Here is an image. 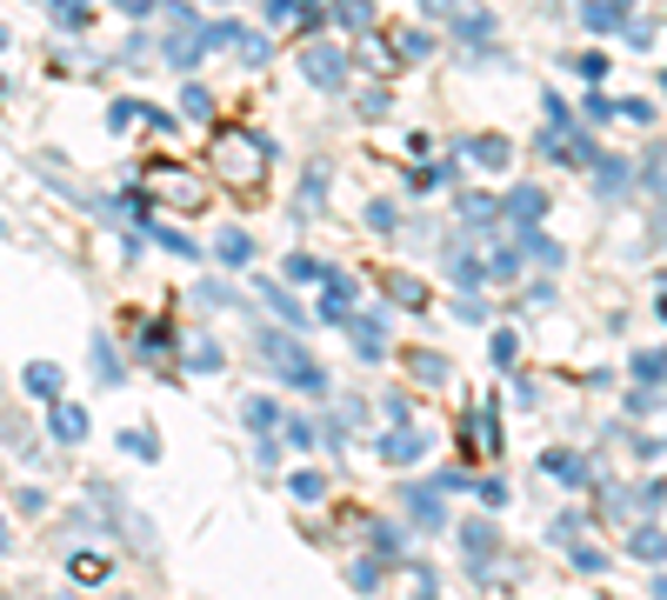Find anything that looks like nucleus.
<instances>
[{"mask_svg": "<svg viewBox=\"0 0 667 600\" xmlns=\"http://www.w3.org/2000/svg\"><path fill=\"white\" fill-rule=\"evenodd\" d=\"M214 180H227L234 194H254V187H267V167H274V140H261V134H220L214 140Z\"/></svg>", "mask_w": 667, "mask_h": 600, "instance_id": "obj_1", "label": "nucleus"}, {"mask_svg": "<svg viewBox=\"0 0 667 600\" xmlns=\"http://www.w3.org/2000/svg\"><path fill=\"white\" fill-rule=\"evenodd\" d=\"M261 361H267L287 387H301V394H327V374H321V361L294 341V327H261Z\"/></svg>", "mask_w": 667, "mask_h": 600, "instance_id": "obj_2", "label": "nucleus"}, {"mask_svg": "<svg viewBox=\"0 0 667 600\" xmlns=\"http://www.w3.org/2000/svg\"><path fill=\"white\" fill-rule=\"evenodd\" d=\"M301 73H307L321 94H341V87H347V53H341L334 40H314V47H301Z\"/></svg>", "mask_w": 667, "mask_h": 600, "instance_id": "obj_3", "label": "nucleus"}, {"mask_svg": "<svg viewBox=\"0 0 667 600\" xmlns=\"http://www.w3.org/2000/svg\"><path fill=\"white\" fill-rule=\"evenodd\" d=\"M154 187H160V200H167V207H200V180H194L187 167H160V174H154Z\"/></svg>", "mask_w": 667, "mask_h": 600, "instance_id": "obj_4", "label": "nucleus"}, {"mask_svg": "<svg viewBox=\"0 0 667 600\" xmlns=\"http://www.w3.org/2000/svg\"><path fill=\"white\" fill-rule=\"evenodd\" d=\"M347 301H354L347 274H341V267H321V321H347V314H354Z\"/></svg>", "mask_w": 667, "mask_h": 600, "instance_id": "obj_5", "label": "nucleus"}, {"mask_svg": "<svg viewBox=\"0 0 667 600\" xmlns=\"http://www.w3.org/2000/svg\"><path fill=\"white\" fill-rule=\"evenodd\" d=\"M374 454H381V461H394V468H408V461H428V441H421L414 427H394V434H381V441H374Z\"/></svg>", "mask_w": 667, "mask_h": 600, "instance_id": "obj_6", "label": "nucleus"}, {"mask_svg": "<svg viewBox=\"0 0 667 600\" xmlns=\"http://www.w3.org/2000/svg\"><path fill=\"white\" fill-rule=\"evenodd\" d=\"M341 327L354 334V347H361V361H388V327H381V321H367V314H347Z\"/></svg>", "mask_w": 667, "mask_h": 600, "instance_id": "obj_7", "label": "nucleus"}, {"mask_svg": "<svg viewBox=\"0 0 667 600\" xmlns=\"http://www.w3.org/2000/svg\"><path fill=\"white\" fill-rule=\"evenodd\" d=\"M47 434H53L60 447H80V441H87V414L67 407V401H53V407H47Z\"/></svg>", "mask_w": 667, "mask_h": 600, "instance_id": "obj_8", "label": "nucleus"}, {"mask_svg": "<svg viewBox=\"0 0 667 600\" xmlns=\"http://www.w3.org/2000/svg\"><path fill=\"white\" fill-rule=\"evenodd\" d=\"M581 20H588V33H621L628 27V0H588Z\"/></svg>", "mask_w": 667, "mask_h": 600, "instance_id": "obj_9", "label": "nucleus"}, {"mask_svg": "<svg viewBox=\"0 0 667 600\" xmlns=\"http://www.w3.org/2000/svg\"><path fill=\"white\" fill-rule=\"evenodd\" d=\"M501 214H508V220H521V227H534V220L548 214V194H541V187H514V194L501 200Z\"/></svg>", "mask_w": 667, "mask_h": 600, "instance_id": "obj_10", "label": "nucleus"}, {"mask_svg": "<svg viewBox=\"0 0 667 600\" xmlns=\"http://www.w3.org/2000/svg\"><path fill=\"white\" fill-rule=\"evenodd\" d=\"M214 254H220V267H247V260H254L247 227H220V234H214Z\"/></svg>", "mask_w": 667, "mask_h": 600, "instance_id": "obj_11", "label": "nucleus"}, {"mask_svg": "<svg viewBox=\"0 0 667 600\" xmlns=\"http://www.w3.org/2000/svg\"><path fill=\"white\" fill-rule=\"evenodd\" d=\"M261 301L274 307V321H281V327H307V307H301V301H294L281 281H267V287H261Z\"/></svg>", "mask_w": 667, "mask_h": 600, "instance_id": "obj_12", "label": "nucleus"}, {"mask_svg": "<svg viewBox=\"0 0 667 600\" xmlns=\"http://www.w3.org/2000/svg\"><path fill=\"white\" fill-rule=\"evenodd\" d=\"M67 574H73L80 588H100V581L114 574V554H94V548H80V554L67 561Z\"/></svg>", "mask_w": 667, "mask_h": 600, "instance_id": "obj_13", "label": "nucleus"}, {"mask_svg": "<svg viewBox=\"0 0 667 600\" xmlns=\"http://www.w3.org/2000/svg\"><path fill=\"white\" fill-rule=\"evenodd\" d=\"M468 160H474V167H508L514 147H508L501 134H474V140H468Z\"/></svg>", "mask_w": 667, "mask_h": 600, "instance_id": "obj_14", "label": "nucleus"}, {"mask_svg": "<svg viewBox=\"0 0 667 600\" xmlns=\"http://www.w3.org/2000/svg\"><path fill=\"white\" fill-rule=\"evenodd\" d=\"M408 521H414V528H428V534H434V528H448V514H441V494H421V488H408Z\"/></svg>", "mask_w": 667, "mask_h": 600, "instance_id": "obj_15", "label": "nucleus"}, {"mask_svg": "<svg viewBox=\"0 0 667 600\" xmlns=\"http://www.w3.org/2000/svg\"><path fill=\"white\" fill-rule=\"evenodd\" d=\"M588 167H595L601 200H621V194H628V160H588Z\"/></svg>", "mask_w": 667, "mask_h": 600, "instance_id": "obj_16", "label": "nucleus"}, {"mask_svg": "<svg viewBox=\"0 0 667 600\" xmlns=\"http://www.w3.org/2000/svg\"><path fill=\"white\" fill-rule=\"evenodd\" d=\"M241 421H247L254 434H274V427H281V401H267V394H254V401H241Z\"/></svg>", "mask_w": 667, "mask_h": 600, "instance_id": "obj_17", "label": "nucleus"}, {"mask_svg": "<svg viewBox=\"0 0 667 600\" xmlns=\"http://www.w3.org/2000/svg\"><path fill=\"white\" fill-rule=\"evenodd\" d=\"M334 27H347V33H374V0H334Z\"/></svg>", "mask_w": 667, "mask_h": 600, "instance_id": "obj_18", "label": "nucleus"}, {"mask_svg": "<svg viewBox=\"0 0 667 600\" xmlns=\"http://www.w3.org/2000/svg\"><path fill=\"white\" fill-rule=\"evenodd\" d=\"M27 394L60 401V367H53V361H33V367H27Z\"/></svg>", "mask_w": 667, "mask_h": 600, "instance_id": "obj_19", "label": "nucleus"}, {"mask_svg": "<svg viewBox=\"0 0 667 600\" xmlns=\"http://www.w3.org/2000/svg\"><path fill=\"white\" fill-rule=\"evenodd\" d=\"M494 548H501L494 521H468V554H474V568H481V561H494Z\"/></svg>", "mask_w": 667, "mask_h": 600, "instance_id": "obj_20", "label": "nucleus"}, {"mask_svg": "<svg viewBox=\"0 0 667 600\" xmlns=\"http://www.w3.org/2000/svg\"><path fill=\"white\" fill-rule=\"evenodd\" d=\"M388 294H394V307H428V287L414 274H388Z\"/></svg>", "mask_w": 667, "mask_h": 600, "instance_id": "obj_21", "label": "nucleus"}, {"mask_svg": "<svg viewBox=\"0 0 667 600\" xmlns=\"http://www.w3.org/2000/svg\"><path fill=\"white\" fill-rule=\"evenodd\" d=\"M628 374H635V387H661V347H641L628 361Z\"/></svg>", "mask_w": 667, "mask_h": 600, "instance_id": "obj_22", "label": "nucleus"}, {"mask_svg": "<svg viewBox=\"0 0 667 600\" xmlns=\"http://www.w3.org/2000/svg\"><path fill=\"white\" fill-rule=\"evenodd\" d=\"M180 114H187V120H214V94H207L200 80H187V94H180Z\"/></svg>", "mask_w": 667, "mask_h": 600, "instance_id": "obj_23", "label": "nucleus"}, {"mask_svg": "<svg viewBox=\"0 0 667 600\" xmlns=\"http://www.w3.org/2000/svg\"><path fill=\"white\" fill-rule=\"evenodd\" d=\"M521 260H541V267H561V240H548V234H528V240H521Z\"/></svg>", "mask_w": 667, "mask_h": 600, "instance_id": "obj_24", "label": "nucleus"}, {"mask_svg": "<svg viewBox=\"0 0 667 600\" xmlns=\"http://www.w3.org/2000/svg\"><path fill=\"white\" fill-rule=\"evenodd\" d=\"M635 554H641L648 568H661V521H641V528H635Z\"/></svg>", "mask_w": 667, "mask_h": 600, "instance_id": "obj_25", "label": "nucleus"}, {"mask_svg": "<svg viewBox=\"0 0 667 600\" xmlns=\"http://www.w3.org/2000/svg\"><path fill=\"white\" fill-rule=\"evenodd\" d=\"M454 33H461L468 47H481V40L494 33V13H461V20H454Z\"/></svg>", "mask_w": 667, "mask_h": 600, "instance_id": "obj_26", "label": "nucleus"}, {"mask_svg": "<svg viewBox=\"0 0 667 600\" xmlns=\"http://www.w3.org/2000/svg\"><path fill=\"white\" fill-rule=\"evenodd\" d=\"M94 374H100V381H120V374H127V361H120V354L107 347V334L94 341Z\"/></svg>", "mask_w": 667, "mask_h": 600, "instance_id": "obj_27", "label": "nucleus"}, {"mask_svg": "<svg viewBox=\"0 0 667 600\" xmlns=\"http://www.w3.org/2000/svg\"><path fill=\"white\" fill-rule=\"evenodd\" d=\"M187 374H220V347H214V341H194V347H187Z\"/></svg>", "mask_w": 667, "mask_h": 600, "instance_id": "obj_28", "label": "nucleus"}, {"mask_svg": "<svg viewBox=\"0 0 667 600\" xmlns=\"http://www.w3.org/2000/svg\"><path fill=\"white\" fill-rule=\"evenodd\" d=\"M120 454H134V461H160V441L140 434V427H127V434H120Z\"/></svg>", "mask_w": 667, "mask_h": 600, "instance_id": "obj_29", "label": "nucleus"}, {"mask_svg": "<svg viewBox=\"0 0 667 600\" xmlns=\"http://www.w3.org/2000/svg\"><path fill=\"white\" fill-rule=\"evenodd\" d=\"M154 240H160L167 254H187V260H194V254H207V247H194V240H187L180 227H160V220H154Z\"/></svg>", "mask_w": 667, "mask_h": 600, "instance_id": "obj_30", "label": "nucleus"}, {"mask_svg": "<svg viewBox=\"0 0 667 600\" xmlns=\"http://www.w3.org/2000/svg\"><path fill=\"white\" fill-rule=\"evenodd\" d=\"M548 474H555V481H575V488L588 481V468H581V454H548Z\"/></svg>", "mask_w": 667, "mask_h": 600, "instance_id": "obj_31", "label": "nucleus"}, {"mask_svg": "<svg viewBox=\"0 0 667 600\" xmlns=\"http://www.w3.org/2000/svg\"><path fill=\"white\" fill-rule=\"evenodd\" d=\"M421 53H434V33H421V27H408V40L394 47V60H421Z\"/></svg>", "mask_w": 667, "mask_h": 600, "instance_id": "obj_32", "label": "nucleus"}, {"mask_svg": "<svg viewBox=\"0 0 667 600\" xmlns=\"http://www.w3.org/2000/svg\"><path fill=\"white\" fill-rule=\"evenodd\" d=\"M501 214V200H488V194H461V220H494Z\"/></svg>", "mask_w": 667, "mask_h": 600, "instance_id": "obj_33", "label": "nucleus"}, {"mask_svg": "<svg viewBox=\"0 0 667 600\" xmlns=\"http://www.w3.org/2000/svg\"><path fill=\"white\" fill-rule=\"evenodd\" d=\"M287 488H294V501H321V494H327V481H321L314 468H301V474H294Z\"/></svg>", "mask_w": 667, "mask_h": 600, "instance_id": "obj_34", "label": "nucleus"}, {"mask_svg": "<svg viewBox=\"0 0 667 600\" xmlns=\"http://www.w3.org/2000/svg\"><path fill=\"white\" fill-rule=\"evenodd\" d=\"M134 120H147L140 100H114V107H107V127H134Z\"/></svg>", "mask_w": 667, "mask_h": 600, "instance_id": "obj_35", "label": "nucleus"}, {"mask_svg": "<svg viewBox=\"0 0 667 600\" xmlns=\"http://www.w3.org/2000/svg\"><path fill=\"white\" fill-rule=\"evenodd\" d=\"M388 107H394V94H388V87H367V94H361V114H367V120H381Z\"/></svg>", "mask_w": 667, "mask_h": 600, "instance_id": "obj_36", "label": "nucleus"}, {"mask_svg": "<svg viewBox=\"0 0 667 600\" xmlns=\"http://www.w3.org/2000/svg\"><path fill=\"white\" fill-rule=\"evenodd\" d=\"M287 281H321V260L314 254H287Z\"/></svg>", "mask_w": 667, "mask_h": 600, "instance_id": "obj_37", "label": "nucleus"}, {"mask_svg": "<svg viewBox=\"0 0 667 600\" xmlns=\"http://www.w3.org/2000/svg\"><path fill=\"white\" fill-rule=\"evenodd\" d=\"M47 7H53L60 27H87V7H80V0H47Z\"/></svg>", "mask_w": 667, "mask_h": 600, "instance_id": "obj_38", "label": "nucleus"}, {"mask_svg": "<svg viewBox=\"0 0 667 600\" xmlns=\"http://www.w3.org/2000/svg\"><path fill=\"white\" fill-rule=\"evenodd\" d=\"M321 200H327V167L314 160V167H307V207H321Z\"/></svg>", "mask_w": 667, "mask_h": 600, "instance_id": "obj_39", "label": "nucleus"}, {"mask_svg": "<svg viewBox=\"0 0 667 600\" xmlns=\"http://www.w3.org/2000/svg\"><path fill=\"white\" fill-rule=\"evenodd\" d=\"M194 301H200V307H234V287H220V281H207V287H200Z\"/></svg>", "mask_w": 667, "mask_h": 600, "instance_id": "obj_40", "label": "nucleus"}, {"mask_svg": "<svg viewBox=\"0 0 667 600\" xmlns=\"http://www.w3.org/2000/svg\"><path fill=\"white\" fill-rule=\"evenodd\" d=\"M521 361V341L514 334H494V367H514Z\"/></svg>", "mask_w": 667, "mask_h": 600, "instance_id": "obj_41", "label": "nucleus"}, {"mask_svg": "<svg viewBox=\"0 0 667 600\" xmlns=\"http://www.w3.org/2000/svg\"><path fill=\"white\" fill-rule=\"evenodd\" d=\"M414 374H421V381H448V361H441V354H414Z\"/></svg>", "mask_w": 667, "mask_h": 600, "instance_id": "obj_42", "label": "nucleus"}, {"mask_svg": "<svg viewBox=\"0 0 667 600\" xmlns=\"http://www.w3.org/2000/svg\"><path fill=\"white\" fill-rule=\"evenodd\" d=\"M347 588H361V594H374V588H381V568H374V561H361V568L347 574Z\"/></svg>", "mask_w": 667, "mask_h": 600, "instance_id": "obj_43", "label": "nucleus"}, {"mask_svg": "<svg viewBox=\"0 0 667 600\" xmlns=\"http://www.w3.org/2000/svg\"><path fill=\"white\" fill-rule=\"evenodd\" d=\"M575 67H581V80H608V53H581Z\"/></svg>", "mask_w": 667, "mask_h": 600, "instance_id": "obj_44", "label": "nucleus"}, {"mask_svg": "<svg viewBox=\"0 0 667 600\" xmlns=\"http://www.w3.org/2000/svg\"><path fill=\"white\" fill-rule=\"evenodd\" d=\"M615 114H628V120H641V127H648V120H655V100H621Z\"/></svg>", "mask_w": 667, "mask_h": 600, "instance_id": "obj_45", "label": "nucleus"}, {"mask_svg": "<svg viewBox=\"0 0 667 600\" xmlns=\"http://www.w3.org/2000/svg\"><path fill=\"white\" fill-rule=\"evenodd\" d=\"M367 227H381V234H388V227H394V207H388V200H367Z\"/></svg>", "mask_w": 667, "mask_h": 600, "instance_id": "obj_46", "label": "nucleus"}, {"mask_svg": "<svg viewBox=\"0 0 667 600\" xmlns=\"http://www.w3.org/2000/svg\"><path fill=\"white\" fill-rule=\"evenodd\" d=\"M641 187H648V194H661V154H648V167H641Z\"/></svg>", "mask_w": 667, "mask_h": 600, "instance_id": "obj_47", "label": "nucleus"}, {"mask_svg": "<svg viewBox=\"0 0 667 600\" xmlns=\"http://www.w3.org/2000/svg\"><path fill=\"white\" fill-rule=\"evenodd\" d=\"M287 441H301V447H314L321 434H314V421H287Z\"/></svg>", "mask_w": 667, "mask_h": 600, "instance_id": "obj_48", "label": "nucleus"}, {"mask_svg": "<svg viewBox=\"0 0 667 600\" xmlns=\"http://www.w3.org/2000/svg\"><path fill=\"white\" fill-rule=\"evenodd\" d=\"M114 7H120V13H154L160 0H114Z\"/></svg>", "mask_w": 667, "mask_h": 600, "instance_id": "obj_49", "label": "nucleus"}, {"mask_svg": "<svg viewBox=\"0 0 667 600\" xmlns=\"http://www.w3.org/2000/svg\"><path fill=\"white\" fill-rule=\"evenodd\" d=\"M421 7H434V13H448V7H461V0H421Z\"/></svg>", "mask_w": 667, "mask_h": 600, "instance_id": "obj_50", "label": "nucleus"}, {"mask_svg": "<svg viewBox=\"0 0 667 600\" xmlns=\"http://www.w3.org/2000/svg\"><path fill=\"white\" fill-rule=\"evenodd\" d=\"M0 47H7V27H0Z\"/></svg>", "mask_w": 667, "mask_h": 600, "instance_id": "obj_51", "label": "nucleus"}, {"mask_svg": "<svg viewBox=\"0 0 667 600\" xmlns=\"http://www.w3.org/2000/svg\"><path fill=\"white\" fill-rule=\"evenodd\" d=\"M0 548H7V528H0Z\"/></svg>", "mask_w": 667, "mask_h": 600, "instance_id": "obj_52", "label": "nucleus"}]
</instances>
